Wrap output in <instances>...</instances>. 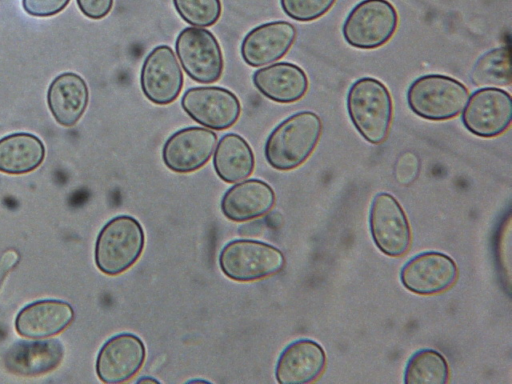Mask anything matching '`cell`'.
Masks as SVG:
<instances>
[{"mask_svg": "<svg viewBox=\"0 0 512 384\" xmlns=\"http://www.w3.org/2000/svg\"><path fill=\"white\" fill-rule=\"evenodd\" d=\"M321 132L322 122L314 112L291 115L268 136L264 149L267 162L280 171L297 168L311 155Z\"/></svg>", "mask_w": 512, "mask_h": 384, "instance_id": "obj_1", "label": "cell"}, {"mask_svg": "<svg viewBox=\"0 0 512 384\" xmlns=\"http://www.w3.org/2000/svg\"><path fill=\"white\" fill-rule=\"evenodd\" d=\"M349 117L360 135L371 144H380L388 136L393 104L387 87L378 79L360 78L347 94Z\"/></svg>", "mask_w": 512, "mask_h": 384, "instance_id": "obj_2", "label": "cell"}, {"mask_svg": "<svg viewBox=\"0 0 512 384\" xmlns=\"http://www.w3.org/2000/svg\"><path fill=\"white\" fill-rule=\"evenodd\" d=\"M145 245L141 224L129 215H119L100 230L94 250L97 268L115 276L128 270L140 257Z\"/></svg>", "mask_w": 512, "mask_h": 384, "instance_id": "obj_3", "label": "cell"}, {"mask_svg": "<svg viewBox=\"0 0 512 384\" xmlns=\"http://www.w3.org/2000/svg\"><path fill=\"white\" fill-rule=\"evenodd\" d=\"M469 97L458 80L440 74L424 75L412 82L407 91L409 108L419 117L444 121L456 117Z\"/></svg>", "mask_w": 512, "mask_h": 384, "instance_id": "obj_4", "label": "cell"}, {"mask_svg": "<svg viewBox=\"0 0 512 384\" xmlns=\"http://www.w3.org/2000/svg\"><path fill=\"white\" fill-rule=\"evenodd\" d=\"M285 264L276 247L257 240L236 239L227 243L219 255L221 271L231 280L249 282L274 275Z\"/></svg>", "mask_w": 512, "mask_h": 384, "instance_id": "obj_5", "label": "cell"}, {"mask_svg": "<svg viewBox=\"0 0 512 384\" xmlns=\"http://www.w3.org/2000/svg\"><path fill=\"white\" fill-rule=\"evenodd\" d=\"M398 25V15L387 0H363L343 25L346 42L358 49H375L387 43Z\"/></svg>", "mask_w": 512, "mask_h": 384, "instance_id": "obj_6", "label": "cell"}, {"mask_svg": "<svg viewBox=\"0 0 512 384\" xmlns=\"http://www.w3.org/2000/svg\"><path fill=\"white\" fill-rule=\"evenodd\" d=\"M175 50L186 74L194 81L210 84L220 79L223 56L215 36L201 27H187L177 36Z\"/></svg>", "mask_w": 512, "mask_h": 384, "instance_id": "obj_7", "label": "cell"}, {"mask_svg": "<svg viewBox=\"0 0 512 384\" xmlns=\"http://www.w3.org/2000/svg\"><path fill=\"white\" fill-rule=\"evenodd\" d=\"M511 119V96L496 87L476 90L462 113L465 128L482 138H493L504 133L509 128Z\"/></svg>", "mask_w": 512, "mask_h": 384, "instance_id": "obj_8", "label": "cell"}, {"mask_svg": "<svg viewBox=\"0 0 512 384\" xmlns=\"http://www.w3.org/2000/svg\"><path fill=\"white\" fill-rule=\"evenodd\" d=\"M181 106L194 121L214 130L230 128L241 113L236 95L216 86L188 89L182 96Z\"/></svg>", "mask_w": 512, "mask_h": 384, "instance_id": "obj_9", "label": "cell"}, {"mask_svg": "<svg viewBox=\"0 0 512 384\" xmlns=\"http://www.w3.org/2000/svg\"><path fill=\"white\" fill-rule=\"evenodd\" d=\"M369 225L376 246L386 255H403L411 240L407 217L399 202L392 195L377 194L371 204Z\"/></svg>", "mask_w": 512, "mask_h": 384, "instance_id": "obj_10", "label": "cell"}, {"mask_svg": "<svg viewBox=\"0 0 512 384\" xmlns=\"http://www.w3.org/2000/svg\"><path fill=\"white\" fill-rule=\"evenodd\" d=\"M183 73L171 47L159 45L145 58L140 85L145 97L154 104L168 105L179 96Z\"/></svg>", "mask_w": 512, "mask_h": 384, "instance_id": "obj_11", "label": "cell"}, {"mask_svg": "<svg viewBox=\"0 0 512 384\" xmlns=\"http://www.w3.org/2000/svg\"><path fill=\"white\" fill-rule=\"evenodd\" d=\"M146 357L143 341L132 333L117 334L100 348L96 358L98 378L108 384L123 383L135 376Z\"/></svg>", "mask_w": 512, "mask_h": 384, "instance_id": "obj_12", "label": "cell"}, {"mask_svg": "<svg viewBox=\"0 0 512 384\" xmlns=\"http://www.w3.org/2000/svg\"><path fill=\"white\" fill-rule=\"evenodd\" d=\"M217 135L202 127H187L172 134L162 150L163 162L176 173H190L203 167L212 156Z\"/></svg>", "mask_w": 512, "mask_h": 384, "instance_id": "obj_13", "label": "cell"}, {"mask_svg": "<svg viewBox=\"0 0 512 384\" xmlns=\"http://www.w3.org/2000/svg\"><path fill=\"white\" fill-rule=\"evenodd\" d=\"M457 278V266L448 255L428 251L415 255L402 267L400 279L405 288L420 295L440 293Z\"/></svg>", "mask_w": 512, "mask_h": 384, "instance_id": "obj_14", "label": "cell"}, {"mask_svg": "<svg viewBox=\"0 0 512 384\" xmlns=\"http://www.w3.org/2000/svg\"><path fill=\"white\" fill-rule=\"evenodd\" d=\"M296 38L295 27L287 21H273L252 29L241 43V55L246 64L260 67L281 59Z\"/></svg>", "mask_w": 512, "mask_h": 384, "instance_id": "obj_15", "label": "cell"}, {"mask_svg": "<svg viewBox=\"0 0 512 384\" xmlns=\"http://www.w3.org/2000/svg\"><path fill=\"white\" fill-rule=\"evenodd\" d=\"M74 319L72 306L63 300L43 299L23 307L15 318V330L23 337L44 339L58 335Z\"/></svg>", "mask_w": 512, "mask_h": 384, "instance_id": "obj_16", "label": "cell"}, {"mask_svg": "<svg viewBox=\"0 0 512 384\" xmlns=\"http://www.w3.org/2000/svg\"><path fill=\"white\" fill-rule=\"evenodd\" d=\"M64 346L55 338L18 341L3 356L5 368L18 376H39L59 366Z\"/></svg>", "mask_w": 512, "mask_h": 384, "instance_id": "obj_17", "label": "cell"}, {"mask_svg": "<svg viewBox=\"0 0 512 384\" xmlns=\"http://www.w3.org/2000/svg\"><path fill=\"white\" fill-rule=\"evenodd\" d=\"M326 355L320 344L299 339L289 344L278 358L275 376L280 384H304L317 379L324 370Z\"/></svg>", "mask_w": 512, "mask_h": 384, "instance_id": "obj_18", "label": "cell"}, {"mask_svg": "<svg viewBox=\"0 0 512 384\" xmlns=\"http://www.w3.org/2000/svg\"><path fill=\"white\" fill-rule=\"evenodd\" d=\"M46 99L56 122L69 128L83 116L89 102V89L79 74L63 72L50 83Z\"/></svg>", "mask_w": 512, "mask_h": 384, "instance_id": "obj_19", "label": "cell"}, {"mask_svg": "<svg viewBox=\"0 0 512 384\" xmlns=\"http://www.w3.org/2000/svg\"><path fill=\"white\" fill-rule=\"evenodd\" d=\"M275 203L272 187L259 179L236 183L222 197L221 211L234 222L249 221L268 213Z\"/></svg>", "mask_w": 512, "mask_h": 384, "instance_id": "obj_20", "label": "cell"}, {"mask_svg": "<svg viewBox=\"0 0 512 384\" xmlns=\"http://www.w3.org/2000/svg\"><path fill=\"white\" fill-rule=\"evenodd\" d=\"M253 84L268 99L278 103L300 100L308 90V78L297 65L279 62L254 72Z\"/></svg>", "mask_w": 512, "mask_h": 384, "instance_id": "obj_21", "label": "cell"}, {"mask_svg": "<svg viewBox=\"0 0 512 384\" xmlns=\"http://www.w3.org/2000/svg\"><path fill=\"white\" fill-rule=\"evenodd\" d=\"M42 140L28 132H16L0 138V172L23 175L37 169L44 161Z\"/></svg>", "mask_w": 512, "mask_h": 384, "instance_id": "obj_22", "label": "cell"}, {"mask_svg": "<svg viewBox=\"0 0 512 384\" xmlns=\"http://www.w3.org/2000/svg\"><path fill=\"white\" fill-rule=\"evenodd\" d=\"M252 148L240 135L228 133L222 136L213 156L217 175L227 183H236L248 178L254 170Z\"/></svg>", "mask_w": 512, "mask_h": 384, "instance_id": "obj_23", "label": "cell"}, {"mask_svg": "<svg viewBox=\"0 0 512 384\" xmlns=\"http://www.w3.org/2000/svg\"><path fill=\"white\" fill-rule=\"evenodd\" d=\"M449 376V368L444 356L433 349L415 352L408 360L405 384H444Z\"/></svg>", "mask_w": 512, "mask_h": 384, "instance_id": "obj_24", "label": "cell"}, {"mask_svg": "<svg viewBox=\"0 0 512 384\" xmlns=\"http://www.w3.org/2000/svg\"><path fill=\"white\" fill-rule=\"evenodd\" d=\"M472 81L481 87H503L511 84L510 50L508 47L494 48L476 62Z\"/></svg>", "mask_w": 512, "mask_h": 384, "instance_id": "obj_25", "label": "cell"}, {"mask_svg": "<svg viewBox=\"0 0 512 384\" xmlns=\"http://www.w3.org/2000/svg\"><path fill=\"white\" fill-rule=\"evenodd\" d=\"M180 17L194 27L214 25L221 16L220 0H173Z\"/></svg>", "mask_w": 512, "mask_h": 384, "instance_id": "obj_26", "label": "cell"}, {"mask_svg": "<svg viewBox=\"0 0 512 384\" xmlns=\"http://www.w3.org/2000/svg\"><path fill=\"white\" fill-rule=\"evenodd\" d=\"M336 0H280L284 13L290 18L307 22L323 16Z\"/></svg>", "mask_w": 512, "mask_h": 384, "instance_id": "obj_27", "label": "cell"}, {"mask_svg": "<svg viewBox=\"0 0 512 384\" xmlns=\"http://www.w3.org/2000/svg\"><path fill=\"white\" fill-rule=\"evenodd\" d=\"M70 0H22L24 11L34 17H51L67 7Z\"/></svg>", "mask_w": 512, "mask_h": 384, "instance_id": "obj_28", "label": "cell"}, {"mask_svg": "<svg viewBox=\"0 0 512 384\" xmlns=\"http://www.w3.org/2000/svg\"><path fill=\"white\" fill-rule=\"evenodd\" d=\"M419 163L412 153H405L397 161L395 176L398 182L408 185L417 177Z\"/></svg>", "mask_w": 512, "mask_h": 384, "instance_id": "obj_29", "label": "cell"}, {"mask_svg": "<svg viewBox=\"0 0 512 384\" xmlns=\"http://www.w3.org/2000/svg\"><path fill=\"white\" fill-rule=\"evenodd\" d=\"M114 0H76L79 10L90 19L99 20L109 14Z\"/></svg>", "mask_w": 512, "mask_h": 384, "instance_id": "obj_30", "label": "cell"}, {"mask_svg": "<svg viewBox=\"0 0 512 384\" xmlns=\"http://www.w3.org/2000/svg\"><path fill=\"white\" fill-rule=\"evenodd\" d=\"M20 254L15 249H8L0 256V287L6 275L17 265Z\"/></svg>", "mask_w": 512, "mask_h": 384, "instance_id": "obj_31", "label": "cell"}, {"mask_svg": "<svg viewBox=\"0 0 512 384\" xmlns=\"http://www.w3.org/2000/svg\"><path fill=\"white\" fill-rule=\"evenodd\" d=\"M137 382L138 383H147V382L158 383V380H156L155 378H152V377H143V378L139 379Z\"/></svg>", "mask_w": 512, "mask_h": 384, "instance_id": "obj_32", "label": "cell"}]
</instances>
